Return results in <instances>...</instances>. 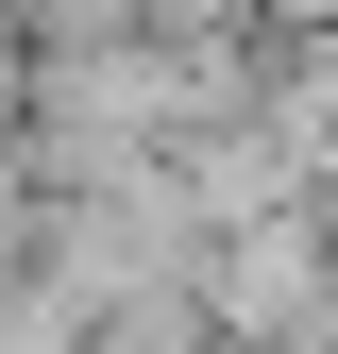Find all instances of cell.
I'll list each match as a JSON object with an SVG mask.
<instances>
[{"label":"cell","instance_id":"6da1fadb","mask_svg":"<svg viewBox=\"0 0 338 354\" xmlns=\"http://www.w3.org/2000/svg\"><path fill=\"white\" fill-rule=\"evenodd\" d=\"M203 321H220L237 354H338V219H321V186L220 219V253H203Z\"/></svg>","mask_w":338,"mask_h":354}]
</instances>
